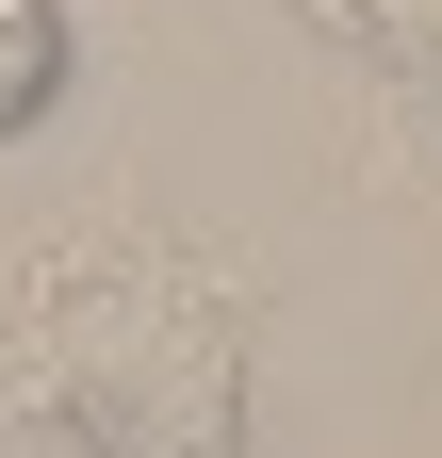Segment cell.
<instances>
[{"instance_id":"3","label":"cell","mask_w":442,"mask_h":458,"mask_svg":"<svg viewBox=\"0 0 442 458\" xmlns=\"http://www.w3.org/2000/svg\"><path fill=\"white\" fill-rule=\"evenodd\" d=\"M394 17H410V49H442V0H394Z\"/></svg>"},{"instance_id":"1","label":"cell","mask_w":442,"mask_h":458,"mask_svg":"<svg viewBox=\"0 0 442 458\" xmlns=\"http://www.w3.org/2000/svg\"><path fill=\"white\" fill-rule=\"evenodd\" d=\"M0 410L66 458H230L246 442V278L98 213L49 229L0 311Z\"/></svg>"},{"instance_id":"2","label":"cell","mask_w":442,"mask_h":458,"mask_svg":"<svg viewBox=\"0 0 442 458\" xmlns=\"http://www.w3.org/2000/svg\"><path fill=\"white\" fill-rule=\"evenodd\" d=\"M66 66H82L66 0H0V148H17V131H33L49 98H66Z\"/></svg>"}]
</instances>
